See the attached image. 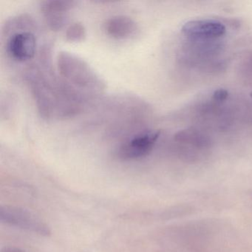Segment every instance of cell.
<instances>
[{"label": "cell", "mask_w": 252, "mask_h": 252, "mask_svg": "<svg viewBox=\"0 0 252 252\" xmlns=\"http://www.w3.org/2000/svg\"><path fill=\"white\" fill-rule=\"evenodd\" d=\"M106 33L116 39H125L135 36L138 25L135 20L126 16H115L108 19L104 24Z\"/></svg>", "instance_id": "ba28073f"}, {"label": "cell", "mask_w": 252, "mask_h": 252, "mask_svg": "<svg viewBox=\"0 0 252 252\" xmlns=\"http://www.w3.org/2000/svg\"><path fill=\"white\" fill-rule=\"evenodd\" d=\"M1 252H26L23 249H19L16 247H5L2 249Z\"/></svg>", "instance_id": "7c38bea8"}, {"label": "cell", "mask_w": 252, "mask_h": 252, "mask_svg": "<svg viewBox=\"0 0 252 252\" xmlns=\"http://www.w3.org/2000/svg\"><path fill=\"white\" fill-rule=\"evenodd\" d=\"M181 32L193 40L208 41L223 36L226 29L217 20H197L186 23L181 28Z\"/></svg>", "instance_id": "8992f818"}, {"label": "cell", "mask_w": 252, "mask_h": 252, "mask_svg": "<svg viewBox=\"0 0 252 252\" xmlns=\"http://www.w3.org/2000/svg\"><path fill=\"white\" fill-rule=\"evenodd\" d=\"M251 97H252V92L251 93Z\"/></svg>", "instance_id": "4fadbf2b"}, {"label": "cell", "mask_w": 252, "mask_h": 252, "mask_svg": "<svg viewBox=\"0 0 252 252\" xmlns=\"http://www.w3.org/2000/svg\"><path fill=\"white\" fill-rule=\"evenodd\" d=\"M6 50L10 57L18 63L30 61L37 52V39L32 32L20 30L10 36Z\"/></svg>", "instance_id": "5b68a950"}, {"label": "cell", "mask_w": 252, "mask_h": 252, "mask_svg": "<svg viewBox=\"0 0 252 252\" xmlns=\"http://www.w3.org/2000/svg\"><path fill=\"white\" fill-rule=\"evenodd\" d=\"M160 131L149 130L141 132L124 142L117 151L122 160H136L148 156L160 137Z\"/></svg>", "instance_id": "3957f363"}, {"label": "cell", "mask_w": 252, "mask_h": 252, "mask_svg": "<svg viewBox=\"0 0 252 252\" xmlns=\"http://www.w3.org/2000/svg\"><path fill=\"white\" fill-rule=\"evenodd\" d=\"M0 220L8 225L32 231L39 235L47 237L51 234V230L46 224L35 218L30 212L19 208L2 206L0 209Z\"/></svg>", "instance_id": "277c9868"}, {"label": "cell", "mask_w": 252, "mask_h": 252, "mask_svg": "<svg viewBox=\"0 0 252 252\" xmlns=\"http://www.w3.org/2000/svg\"><path fill=\"white\" fill-rule=\"evenodd\" d=\"M76 2L67 0H48L41 3L40 9L45 23L54 32L61 31L68 21L69 11Z\"/></svg>", "instance_id": "52a82bcc"}, {"label": "cell", "mask_w": 252, "mask_h": 252, "mask_svg": "<svg viewBox=\"0 0 252 252\" xmlns=\"http://www.w3.org/2000/svg\"><path fill=\"white\" fill-rule=\"evenodd\" d=\"M42 67H33L26 76L38 111L45 119L73 117L83 110L86 95L60 79L48 69V51L44 52Z\"/></svg>", "instance_id": "6da1fadb"}, {"label": "cell", "mask_w": 252, "mask_h": 252, "mask_svg": "<svg viewBox=\"0 0 252 252\" xmlns=\"http://www.w3.org/2000/svg\"><path fill=\"white\" fill-rule=\"evenodd\" d=\"M228 91L223 89V88H220V89L216 90L213 93V95H212V98L217 103L224 102L228 98Z\"/></svg>", "instance_id": "8fae6325"}, {"label": "cell", "mask_w": 252, "mask_h": 252, "mask_svg": "<svg viewBox=\"0 0 252 252\" xmlns=\"http://www.w3.org/2000/svg\"><path fill=\"white\" fill-rule=\"evenodd\" d=\"M65 36L67 40L70 42H82L86 36L85 26L80 23H73L66 30Z\"/></svg>", "instance_id": "30bf717a"}, {"label": "cell", "mask_w": 252, "mask_h": 252, "mask_svg": "<svg viewBox=\"0 0 252 252\" xmlns=\"http://www.w3.org/2000/svg\"><path fill=\"white\" fill-rule=\"evenodd\" d=\"M57 67L66 82L85 95H97L105 89V82L82 59L71 53H60Z\"/></svg>", "instance_id": "7a4b0ae2"}, {"label": "cell", "mask_w": 252, "mask_h": 252, "mask_svg": "<svg viewBox=\"0 0 252 252\" xmlns=\"http://www.w3.org/2000/svg\"><path fill=\"white\" fill-rule=\"evenodd\" d=\"M175 140L183 144H189L197 148H206L211 144L207 135L197 129H186L180 130L175 135Z\"/></svg>", "instance_id": "9c48e42d"}]
</instances>
